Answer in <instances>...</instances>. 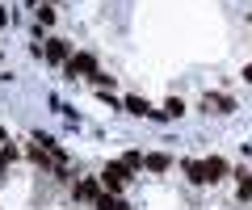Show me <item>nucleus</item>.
<instances>
[{"mask_svg": "<svg viewBox=\"0 0 252 210\" xmlns=\"http://www.w3.org/2000/svg\"><path fill=\"white\" fill-rule=\"evenodd\" d=\"M135 181V168H126L122 160H109L105 168H101V185H105L109 193H118V189H126V185Z\"/></svg>", "mask_w": 252, "mask_h": 210, "instance_id": "nucleus-1", "label": "nucleus"}, {"mask_svg": "<svg viewBox=\"0 0 252 210\" xmlns=\"http://www.w3.org/2000/svg\"><path fill=\"white\" fill-rule=\"evenodd\" d=\"M72 55H76V51H72L67 38H51V42H46V59H51V63H67Z\"/></svg>", "mask_w": 252, "mask_h": 210, "instance_id": "nucleus-2", "label": "nucleus"}, {"mask_svg": "<svg viewBox=\"0 0 252 210\" xmlns=\"http://www.w3.org/2000/svg\"><path fill=\"white\" fill-rule=\"evenodd\" d=\"M67 76H72V80L76 76H97V59L93 55H72L67 59Z\"/></svg>", "mask_w": 252, "mask_h": 210, "instance_id": "nucleus-3", "label": "nucleus"}, {"mask_svg": "<svg viewBox=\"0 0 252 210\" xmlns=\"http://www.w3.org/2000/svg\"><path fill=\"white\" fill-rule=\"evenodd\" d=\"M122 105H126V110H130V114H139V118H168V114H160V110H152V105H147L143 97H126Z\"/></svg>", "mask_w": 252, "mask_h": 210, "instance_id": "nucleus-4", "label": "nucleus"}, {"mask_svg": "<svg viewBox=\"0 0 252 210\" xmlns=\"http://www.w3.org/2000/svg\"><path fill=\"white\" fill-rule=\"evenodd\" d=\"M202 110H206V114H231V97H219V92H206V97H202Z\"/></svg>", "mask_w": 252, "mask_h": 210, "instance_id": "nucleus-5", "label": "nucleus"}, {"mask_svg": "<svg viewBox=\"0 0 252 210\" xmlns=\"http://www.w3.org/2000/svg\"><path fill=\"white\" fill-rule=\"evenodd\" d=\"M202 164H206V177H210V185H215V181H223V173H227V160L210 155V160H202Z\"/></svg>", "mask_w": 252, "mask_h": 210, "instance_id": "nucleus-6", "label": "nucleus"}, {"mask_svg": "<svg viewBox=\"0 0 252 210\" xmlns=\"http://www.w3.org/2000/svg\"><path fill=\"white\" fill-rule=\"evenodd\" d=\"M185 173H189V181H193V185H210L206 164H202V160H189V164H185Z\"/></svg>", "mask_w": 252, "mask_h": 210, "instance_id": "nucleus-7", "label": "nucleus"}, {"mask_svg": "<svg viewBox=\"0 0 252 210\" xmlns=\"http://www.w3.org/2000/svg\"><path fill=\"white\" fill-rule=\"evenodd\" d=\"M168 155H143V168H152V173H168Z\"/></svg>", "mask_w": 252, "mask_h": 210, "instance_id": "nucleus-8", "label": "nucleus"}, {"mask_svg": "<svg viewBox=\"0 0 252 210\" xmlns=\"http://www.w3.org/2000/svg\"><path fill=\"white\" fill-rule=\"evenodd\" d=\"M76 193H80V198H93V202H97V198H101V185H97V181H80V185H76Z\"/></svg>", "mask_w": 252, "mask_h": 210, "instance_id": "nucleus-9", "label": "nucleus"}, {"mask_svg": "<svg viewBox=\"0 0 252 210\" xmlns=\"http://www.w3.org/2000/svg\"><path fill=\"white\" fill-rule=\"evenodd\" d=\"M122 164H126V168H135V173H139V168H143V155H139V151H126V155H122Z\"/></svg>", "mask_w": 252, "mask_h": 210, "instance_id": "nucleus-10", "label": "nucleus"}, {"mask_svg": "<svg viewBox=\"0 0 252 210\" xmlns=\"http://www.w3.org/2000/svg\"><path fill=\"white\" fill-rule=\"evenodd\" d=\"M164 114H168V118H177V114H185V105H181V97H172V101H168V110H164Z\"/></svg>", "mask_w": 252, "mask_h": 210, "instance_id": "nucleus-11", "label": "nucleus"}, {"mask_svg": "<svg viewBox=\"0 0 252 210\" xmlns=\"http://www.w3.org/2000/svg\"><path fill=\"white\" fill-rule=\"evenodd\" d=\"M244 80H248V84H252V63H248V67H244Z\"/></svg>", "mask_w": 252, "mask_h": 210, "instance_id": "nucleus-12", "label": "nucleus"}, {"mask_svg": "<svg viewBox=\"0 0 252 210\" xmlns=\"http://www.w3.org/2000/svg\"><path fill=\"white\" fill-rule=\"evenodd\" d=\"M248 181H252V177H248Z\"/></svg>", "mask_w": 252, "mask_h": 210, "instance_id": "nucleus-13", "label": "nucleus"}]
</instances>
